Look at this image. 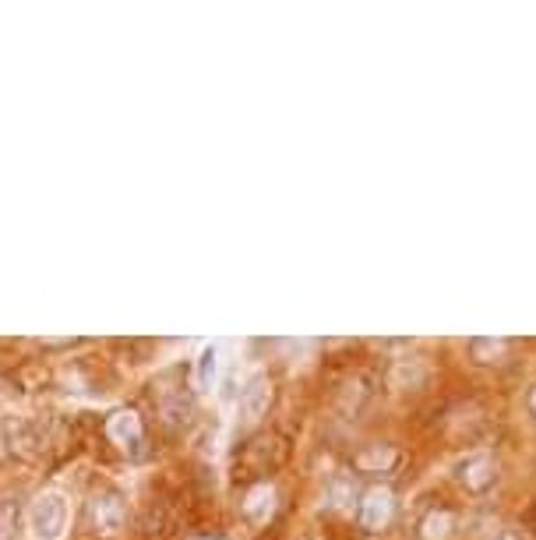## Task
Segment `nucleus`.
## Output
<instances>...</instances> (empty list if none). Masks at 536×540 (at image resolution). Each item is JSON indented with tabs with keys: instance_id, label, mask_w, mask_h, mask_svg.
Segmentation results:
<instances>
[{
	"instance_id": "nucleus-3",
	"label": "nucleus",
	"mask_w": 536,
	"mask_h": 540,
	"mask_svg": "<svg viewBox=\"0 0 536 540\" xmlns=\"http://www.w3.org/2000/svg\"><path fill=\"white\" fill-rule=\"evenodd\" d=\"M459 484L466 491H473V495H484L487 488L494 484V477H498V466H494L491 456H484V452H477V456H466L459 463Z\"/></svg>"
},
{
	"instance_id": "nucleus-5",
	"label": "nucleus",
	"mask_w": 536,
	"mask_h": 540,
	"mask_svg": "<svg viewBox=\"0 0 536 540\" xmlns=\"http://www.w3.org/2000/svg\"><path fill=\"white\" fill-rule=\"evenodd\" d=\"M395 463H399V452H395L392 445H371V449H364L357 456V470L364 473H385L392 470Z\"/></svg>"
},
{
	"instance_id": "nucleus-1",
	"label": "nucleus",
	"mask_w": 536,
	"mask_h": 540,
	"mask_svg": "<svg viewBox=\"0 0 536 540\" xmlns=\"http://www.w3.org/2000/svg\"><path fill=\"white\" fill-rule=\"evenodd\" d=\"M395 516V495L388 488H371L364 491L357 505V523L364 533H381Z\"/></svg>"
},
{
	"instance_id": "nucleus-10",
	"label": "nucleus",
	"mask_w": 536,
	"mask_h": 540,
	"mask_svg": "<svg viewBox=\"0 0 536 540\" xmlns=\"http://www.w3.org/2000/svg\"><path fill=\"white\" fill-rule=\"evenodd\" d=\"M529 413H533V417H536V389L529 392Z\"/></svg>"
},
{
	"instance_id": "nucleus-8",
	"label": "nucleus",
	"mask_w": 536,
	"mask_h": 540,
	"mask_svg": "<svg viewBox=\"0 0 536 540\" xmlns=\"http://www.w3.org/2000/svg\"><path fill=\"white\" fill-rule=\"evenodd\" d=\"M219 375V346H205L198 353V385L201 389H212Z\"/></svg>"
},
{
	"instance_id": "nucleus-6",
	"label": "nucleus",
	"mask_w": 536,
	"mask_h": 540,
	"mask_svg": "<svg viewBox=\"0 0 536 540\" xmlns=\"http://www.w3.org/2000/svg\"><path fill=\"white\" fill-rule=\"evenodd\" d=\"M455 530V516L448 509H434L420 523V540H448Z\"/></svg>"
},
{
	"instance_id": "nucleus-7",
	"label": "nucleus",
	"mask_w": 536,
	"mask_h": 540,
	"mask_svg": "<svg viewBox=\"0 0 536 540\" xmlns=\"http://www.w3.org/2000/svg\"><path fill=\"white\" fill-rule=\"evenodd\" d=\"M469 353H473L477 364H498V360L508 353V339H494V336L469 339Z\"/></svg>"
},
{
	"instance_id": "nucleus-9",
	"label": "nucleus",
	"mask_w": 536,
	"mask_h": 540,
	"mask_svg": "<svg viewBox=\"0 0 536 540\" xmlns=\"http://www.w3.org/2000/svg\"><path fill=\"white\" fill-rule=\"evenodd\" d=\"M92 519H96V526H103V530H117L120 526V505L113 502V498H103L96 505H92Z\"/></svg>"
},
{
	"instance_id": "nucleus-4",
	"label": "nucleus",
	"mask_w": 536,
	"mask_h": 540,
	"mask_svg": "<svg viewBox=\"0 0 536 540\" xmlns=\"http://www.w3.org/2000/svg\"><path fill=\"white\" fill-rule=\"evenodd\" d=\"M268 403H272V385H268V378L254 375L251 382H247V389L240 392V417H244L247 424H254L258 417H265Z\"/></svg>"
},
{
	"instance_id": "nucleus-2",
	"label": "nucleus",
	"mask_w": 536,
	"mask_h": 540,
	"mask_svg": "<svg viewBox=\"0 0 536 540\" xmlns=\"http://www.w3.org/2000/svg\"><path fill=\"white\" fill-rule=\"evenodd\" d=\"M67 523V505L60 495H43L32 505V533L36 540H60Z\"/></svg>"
},
{
	"instance_id": "nucleus-11",
	"label": "nucleus",
	"mask_w": 536,
	"mask_h": 540,
	"mask_svg": "<svg viewBox=\"0 0 536 540\" xmlns=\"http://www.w3.org/2000/svg\"><path fill=\"white\" fill-rule=\"evenodd\" d=\"M498 540H519V537H515V533H501Z\"/></svg>"
}]
</instances>
